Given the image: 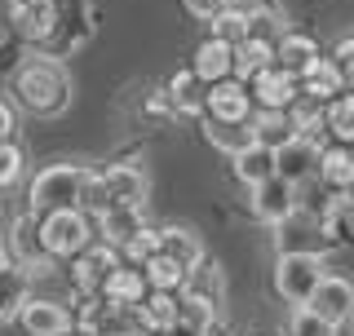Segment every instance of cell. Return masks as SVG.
<instances>
[{"label": "cell", "mask_w": 354, "mask_h": 336, "mask_svg": "<svg viewBox=\"0 0 354 336\" xmlns=\"http://www.w3.org/2000/svg\"><path fill=\"white\" fill-rule=\"evenodd\" d=\"M297 208H301V199H297V186L288 182V177L274 173V177H266V182L252 186V212H257L266 226H279Z\"/></svg>", "instance_id": "9c48e42d"}, {"label": "cell", "mask_w": 354, "mask_h": 336, "mask_svg": "<svg viewBox=\"0 0 354 336\" xmlns=\"http://www.w3.org/2000/svg\"><path fill=\"white\" fill-rule=\"evenodd\" d=\"M226 5H235V0H182V9H186L191 18H199V22H213Z\"/></svg>", "instance_id": "f35d334b"}, {"label": "cell", "mask_w": 354, "mask_h": 336, "mask_svg": "<svg viewBox=\"0 0 354 336\" xmlns=\"http://www.w3.org/2000/svg\"><path fill=\"white\" fill-rule=\"evenodd\" d=\"M204 80L186 66V71H177L169 80V97H173V111L177 115H191V120H204Z\"/></svg>", "instance_id": "d4e9b609"}, {"label": "cell", "mask_w": 354, "mask_h": 336, "mask_svg": "<svg viewBox=\"0 0 354 336\" xmlns=\"http://www.w3.org/2000/svg\"><path fill=\"white\" fill-rule=\"evenodd\" d=\"M22 164H27V160H22V147H14V142L5 138V142H0V190H9L22 177Z\"/></svg>", "instance_id": "74e56055"}, {"label": "cell", "mask_w": 354, "mask_h": 336, "mask_svg": "<svg viewBox=\"0 0 354 336\" xmlns=\"http://www.w3.org/2000/svg\"><path fill=\"white\" fill-rule=\"evenodd\" d=\"M319 151H324V138H306V133H292L288 142L274 147V173L288 177L292 186H306V177L315 173Z\"/></svg>", "instance_id": "52a82bcc"}, {"label": "cell", "mask_w": 354, "mask_h": 336, "mask_svg": "<svg viewBox=\"0 0 354 336\" xmlns=\"http://www.w3.org/2000/svg\"><path fill=\"white\" fill-rule=\"evenodd\" d=\"M5 18L22 40L49 44L53 27H58V0H5Z\"/></svg>", "instance_id": "8992f818"}, {"label": "cell", "mask_w": 354, "mask_h": 336, "mask_svg": "<svg viewBox=\"0 0 354 336\" xmlns=\"http://www.w3.org/2000/svg\"><path fill=\"white\" fill-rule=\"evenodd\" d=\"M213 36L217 40H230V44H239L243 36H248V9H235V5H226L221 14L213 18Z\"/></svg>", "instance_id": "e575fe53"}, {"label": "cell", "mask_w": 354, "mask_h": 336, "mask_svg": "<svg viewBox=\"0 0 354 336\" xmlns=\"http://www.w3.org/2000/svg\"><path fill=\"white\" fill-rule=\"evenodd\" d=\"M88 36H93V5H88V0H58V27H53L44 53L62 58V53L80 49Z\"/></svg>", "instance_id": "5b68a950"}, {"label": "cell", "mask_w": 354, "mask_h": 336, "mask_svg": "<svg viewBox=\"0 0 354 336\" xmlns=\"http://www.w3.org/2000/svg\"><path fill=\"white\" fill-rule=\"evenodd\" d=\"M71 71H66L62 58H53V53H27V62L14 71V102L22 111H31V115L40 120H53L62 115L66 106H71Z\"/></svg>", "instance_id": "6da1fadb"}, {"label": "cell", "mask_w": 354, "mask_h": 336, "mask_svg": "<svg viewBox=\"0 0 354 336\" xmlns=\"http://www.w3.org/2000/svg\"><path fill=\"white\" fill-rule=\"evenodd\" d=\"M177 292H191V297H204L213 301V306H221V297H226V279H221V265L208 261V256H199V265H191L182 279V288Z\"/></svg>", "instance_id": "cb8c5ba5"}, {"label": "cell", "mask_w": 354, "mask_h": 336, "mask_svg": "<svg viewBox=\"0 0 354 336\" xmlns=\"http://www.w3.org/2000/svg\"><path fill=\"white\" fill-rule=\"evenodd\" d=\"M9 133H14V106H9L5 97H0V142H5Z\"/></svg>", "instance_id": "b9f144b4"}, {"label": "cell", "mask_w": 354, "mask_h": 336, "mask_svg": "<svg viewBox=\"0 0 354 336\" xmlns=\"http://www.w3.org/2000/svg\"><path fill=\"white\" fill-rule=\"evenodd\" d=\"M18 319L27 328V336H66L71 332V315H66V306H58V301H27Z\"/></svg>", "instance_id": "e0dca14e"}, {"label": "cell", "mask_w": 354, "mask_h": 336, "mask_svg": "<svg viewBox=\"0 0 354 336\" xmlns=\"http://www.w3.org/2000/svg\"><path fill=\"white\" fill-rule=\"evenodd\" d=\"M66 336H71V332H66ZM84 336H88V332H84Z\"/></svg>", "instance_id": "bcb514c9"}, {"label": "cell", "mask_w": 354, "mask_h": 336, "mask_svg": "<svg viewBox=\"0 0 354 336\" xmlns=\"http://www.w3.org/2000/svg\"><path fill=\"white\" fill-rule=\"evenodd\" d=\"M142 226H147V212L142 208H133V204H111L102 217H97V234H102L106 243H124L129 234H138Z\"/></svg>", "instance_id": "7402d4cb"}, {"label": "cell", "mask_w": 354, "mask_h": 336, "mask_svg": "<svg viewBox=\"0 0 354 336\" xmlns=\"http://www.w3.org/2000/svg\"><path fill=\"white\" fill-rule=\"evenodd\" d=\"M102 186L111 195V204H133V208H147V195H151V182H147V168L142 164H106L102 168Z\"/></svg>", "instance_id": "8fae6325"}, {"label": "cell", "mask_w": 354, "mask_h": 336, "mask_svg": "<svg viewBox=\"0 0 354 336\" xmlns=\"http://www.w3.org/2000/svg\"><path fill=\"white\" fill-rule=\"evenodd\" d=\"M230 62H235V44H230V40H217V36H208V40L195 49L191 71H195L204 84H213V80H221V75H230Z\"/></svg>", "instance_id": "44dd1931"}, {"label": "cell", "mask_w": 354, "mask_h": 336, "mask_svg": "<svg viewBox=\"0 0 354 336\" xmlns=\"http://www.w3.org/2000/svg\"><path fill=\"white\" fill-rule=\"evenodd\" d=\"M155 252H164V256H173L177 265H199V256H204V243H199V234L195 230H186V226H160L155 230Z\"/></svg>", "instance_id": "ffe728a7"}, {"label": "cell", "mask_w": 354, "mask_h": 336, "mask_svg": "<svg viewBox=\"0 0 354 336\" xmlns=\"http://www.w3.org/2000/svg\"><path fill=\"white\" fill-rule=\"evenodd\" d=\"M115 265H120V248H115V243L102 239V243H93V248L84 243V248L75 252V265H71L75 292H80V297H93L97 288H102V279L115 270Z\"/></svg>", "instance_id": "ba28073f"}, {"label": "cell", "mask_w": 354, "mask_h": 336, "mask_svg": "<svg viewBox=\"0 0 354 336\" xmlns=\"http://www.w3.org/2000/svg\"><path fill=\"white\" fill-rule=\"evenodd\" d=\"M301 93H310V97H319V102H332L337 93H346V80H341V66L332 62V58H319L310 71L301 75Z\"/></svg>", "instance_id": "83f0119b"}, {"label": "cell", "mask_w": 354, "mask_h": 336, "mask_svg": "<svg viewBox=\"0 0 354 336\" xmlns=\"http://www.w3.org/2000/svg\"><path fill=\"white\" fill-rule=\"evenodd\" d=\"M350 199H354V186H350Z\"/></svg>", "instance_id": "f6af8a7d"}, {"label": "cell", "mask_w": 354, "mask_h": 336, "mask_svg": "<svg viewBox=\"0 0 354 336\" xmlns=\"http://www.w3.org/2000/svg\"><path fill=\"white\" fill-rule=\"evenodd\" d=\"M142 111H147L151 120H160V115H177V111H173V97H169V88H155L147 102H142Z\"/></svg>", "instance_id": "60d3db41"}, {"label": "cell", "mask_w": 354, "mask_h": 336, "mask_svg": "<svg viewBox=\"0 0 354 336\" xmlns=\"http://www.w3.org/2000/svg\"><path fill=\"white\" fill-rule=\"evenodd\" d=\"M230 168H235V182L243 186H257L266 177H274V147H266V142H248L243 151L230 155Z\"/></svg>", "instance_id": "d6986e66"}, {"label": "cell", "mask_w": 354, "mask_h": 336, "mask_svg": "<svg viewBox=\"0 0 354 336\" xmlns=\"http://www.w3.org/2000/svg\"><path fill=\"white\" fill-rule=\"evenodd\" d=\"M142 274H147V288H164V292H177L182 288V279H186V265H177L173 256H164V252H155L142 261Z\"/></svg>", "instance_id": "1f68e13d"}, {"label": "cell", "mask_w": 354, "mask_h": 336, "mask_svg": "<svg viewBox=\"0 0 354 336\" xmlns=\"http://www.w3.org/2000/svg\"><path fill=\"white\" fill-rule=\"evenodd\" d=\"M341 328H346V332L354 336V306H350V315H346V319H341Z\"/></svg>", "instance_id": "7bdbcfd3"}, {"label": "cell", "mask_w": 354, "mask_h": 336, "mask_svg": "<svg viewBox=\"0 0 354 336\" xmlns=\"http://www.w3.org/2000/svg\"><path fill=\"white\" fill-rule=\"evenodd\" d=\"M315 173L324 177V186H332V190H350V186H354V151L346 147V142L324 147V151H319Z\"/></svg>", "instance_id": "603a6c76"}, {"label": "cell", "mask_w": 354, "mask_h": 336, "mask_svg": "<svg viewBox=\"0 0 354 336\" xmlns=\"http://www.w3.org/2000/svg\"><path fill=\"white\" fill-rule=\"evenodd\" d=\"M274 62L301 80L310 66L319 62V40L315 36H301V31H283V36L274 40Z\"/></svg>", "instance_id": "2e32d148"}, {"label": "cell", "mask_w": 354, "mask_h": 336, "mask_svg": "<svg viewBox=\"0 0 354 336\" xmlns=\"http://www.w3.org/2000/svg\"><path fill=\"white\" fill-rule=\"evenodd\" d=\"M332 62L341 66V80H346V88L354 93V36H346L337 44V58H332Z\"/></svg>", "instance_id": "ab89813d"}, {"label": "cell", "mask_w": 354, "mask_h": 336, "mask_svg": "<svg viewBox=\"0 0 354 336\" xmlns=\"http://www.w3.org/2000/svg\"><path fill=\"white\" fill-rule=\"evenodd\" d=\"M274 62V40H261V36H243L235 44V62H230V75H239V80H252V75L261 71V66Z\"/></svg>", "instance_id": "4316f807"}, {"label": "cell", "mask_w": 354, "mask_h": 336, "mask_svg": "<svg viewBox=\"0 0 354 336\" xmlns=\"http://www.w3.org/2000/svg\"><path fill=\"white\" fill-rule=\"evenodd\" d=\"M138 306H142V315H147V328H151V332H173V328H177V315H182V297H177V292L151 288V292L142 297Z\"/></svg>", "instance_id": "484cf974"}, {"label": "cell", "mask_w": 354, "mask_h": 336, "mask_svg": "<svg viewBox=\"0 0 354 336\" xmlns=\"http://www.w3.org/2000/svg\"><path fill=\"white\" fill-rule=\"evenodd\" d=\"M288 31V22H283V9L279 5H252L248 9V36H261V40H279Z\"/></svg>", "instance_id": "836d02e7"}, {"label": "cell", "mask_w": 354, "mask_h": 336, "mask_svg": "<svg viewBox=\"0 0 354 336\" xmlns=\"http://www.w3.org/2000/svg\"><path fill=\"white\" fill-rule=\"evenodd\" d=\"M31 292V274L27 265L14 261L9 252H0V323H14L22 315V306H27Z\"/></svg>", "instance_id": "4fadbf2b"}, {"label": "cell", "mask_w": 354, "mask_h": 336, "mask_svg": "<svg viewBox=\"0 0 354 336\" xmlns=\"http://www.w3.org/2000/svg\"><path fill=\"white\" fill-rule=\"evenodd\" d=\"M306 306H315L324 319L341 323V319L350 315V306H354V283H350V279H341V274H324V279H319V288L310 292Z\"/></svg>", "instance_id": "9a60e30c"}, {"label": "cell", "mask_w": 354, "mask_h": 336, "mask_svg": "<svg viewBox=\"0 0 354 336\" xmlns=\"http://www.w3.org/2000/svg\"><path fill=\"white\" fill-rule=\"evenodd\" d=\"M248 93H252V102H257V106L288 111V102L301 93V84H297V75H292V71H283L279 62H270V66H261V71L248 80Z\"/></svg>", "instance_id": "7c38bea8"}, {"label": "cell", "mask_w": 354, "mask_h": 336, "mask_svg": "<svg viewBox=\"0 0 354 336\" xmlns=\"http://www.w3.org/2000/svg\"><path fill=\"white\" fill-rule=\"evenodd\" d=\"M324 129L337 142L354 147V93H350V88H346V93H337L332 102H324Z\"/></svg>", "instance_id": "f1b7e54d"}, {"label": "cell", "mask_w": 354, "mask_h": 336, "mask_svg": "<svg viewBox=\"0 0 354 336\" xmlns=\"http://www.w3.org/2000/svg\"><path fill=\"white\" fill-rule=\"evenodd\" d=\"M324 274H328V265H324L319 252H310V248L279 252V261H274V292H279L288 306H306Z\"/></svg>", "instance_id": "277c9868"}, {"label": "cell", "mask_w": 354, "mask_h": 336, "mask_svg": "<svg viewBox=\"0 0 354 336\" xmlns=\"http://www.w3.org/2000/svg\"><path fill=\"white\" fill-rule=\"evenodd\" d=\"M120 256H124V261H133V265H142L147 256H155V230L142 226L138 234H129V239L120 243Z\"/></svg>", "instance_id": "8d00e7d4"}, {"label": "cell", "mask_w": 354, "mask_h": 336, "mask_svg": "<svg viewBox=\"0 0 354 336\" xmlns=\"http://www.w3.org/2000/svg\"><path fill=\"white\" fill-rule=\"evenodd\" d=\"M204 115H217V120H248V115H252L248 80H239V75H221V80H213V84H208V93H204Z\"/></svg>", "instance_id": "30bf717a"}, {"label": "cell", "mask_w": 354, "mask_h": 336, "mask_svg": "<svg viewBox=\"0 0 354 336\" xmlns=\"http://www.w3.org/2000/svg\"><path fill=\"white\" fill-rule=\"evenodd\" d=\"M147 292H151L147 274H142V265H133V261H120L115 270L102 279V288H97V297L111 301V306H138Z\"/></svg>", "instance_id": "5bb4252c"}, {"label": "cell", "mask_w": 354, "mask_h": 336, "mask_svg": "<svg viewBox=\"0 0 354 336\" xmlns=\"http://www.w3.org/2000/svg\"><path fill=\"white\" fill-rule=\"evenodd\" d=\"M80 208L88 212V217H102V212L111 208V195L102 186V173H88L84 168V182H80Z\"/></svg>", "instance_id": "d590c367"}, {"label": "cell", "mask_w": 354, "mask_h": 336, "mask_svg": "<svg viewBox=\"0 0 354 336\" xmlns=\"http://www.w3.org/2000/svg\"><path fill=\"white\" fill-rule=\"evenodd\" d=\"M36 239H40V252L49 256H75L93 239V226H88V212L84 208H53L36 217Z\"/></svg>", "instance_id": "7a4b0ae2"}, {"label": "cell", "mask_w": 354, "mask_h": 336, "mask_svg": "<svg viewBox=\"0 0 354 336\" xmlns=\"http://www.w3.org/2000/svg\"><path fill=\"white\" fill-rule=\"evenodd\" d=\"M288 336H341V323L324 319L315 306H292V315H288Z\"/></svg>", "instance_id": "d6a6232c"}, {"label": "cell", "mask_w": 354, "mask_h": 336, "mask_svg": "<svg viewBox=\"0 0 354 336\" xmlns=\"http://www.w3.org/2000/svg\"><path fill=\"white\" fill-rule=\"evenodd\" d=\"M204 138H208V147L221 151V155H235L243 151L248 142H257V133H252V120H217V115H204Z\"/></svg>", "instance_id": "ac0fdd59"}, {"label": "cell", "mask_w": 354, "mask_h": 336, "mask_svg": "<svg viewBox=\"0 0 354 336\" xmlns=\"http://www.w3.org/2000/svg\"><path fill=\"white\" fill-rule=\"evenodd\" d=\"M252 120V133H257V142H266V147H279V142L292 138V120H288V111H270V106H257V115Z\"/></svg>", "instance_id": "4dcf8cb0"}, {"label": "cell", "mask_w": 354, "mask_h": 336, "mask_svg": "<svg viewBox=\"0 0 354 336\" xmlns=\"http://www.w3.org/2000/svg\"><path fill=\"white\" fill-rule=\"evenodd\" d=\"M155 336H186V332H177V328H173V332H155Z\"/></svg>", "instance_id": "ee69618b"}, {"label": "cell", "mask_w": 354, "mask_h": 336, "mask_svg": "<svg viewBox=\"0 0 354 336\" xmlns=\"http://www.w3.org/2000/svg\"><path fill=\"white\" fill-rule=\"evenodd\" d=\"M288 120H292L297 133H306V138H324V102L310 93H297L292 102H288Z\"/></svg>", "instance_id": "f546056e"}, {"label": "cell", "mask_w": 354, "mask_h": 336, "mask_svg": "<svg viewBox=\"0 0 354 336\" xmlns=\"http://www.w3.org/2000/svg\"><path fill=\"white\" fill-rule=\"evenodd\" d=\"M80 182L84 168L80 164H49L44 173H36V182L27 190V208L44 217L53 208H80Z\"/></svg>", "instance_id": "3957f363"}]
</instances>
